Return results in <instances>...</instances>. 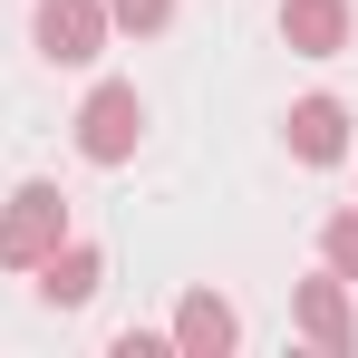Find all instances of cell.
Instances as JSON below:
<instances>
[{
    "instance_id": "1",
    "label": "cell",
    "mask_w": 358,
    "mask_h": 358,
    "mask_svg": "<svg viewBox=\"0 0 358 358\" xmlns=\"http://www.w3.org/2000/svg\"><path fill=\"white\" fill-rule=\"evenodd\" d=\"M59 242H68V194L59 184H20L10 213H0V262H10V271H39Z\"/></svg>"
},
{
    "instance_id": "2",
    "label": "cell",
    "mask_w": 358,
    "mask_h": 358,
    "mask_svg": "<svg viewBox=\"0 0 358 358\" xmlns=\"http://www.w3.org/2000/svg\"><path fill=\"white\" fill-rule=\"evenodd\" d=\"M136 136H145V97L107 78V87L78 107V145H87V165H126V155H136Z\"/></svg>"
},
{
    "instance_id": "3",
    "label": "cell",
    "mask_w": 358,
    "mask_h": 358,
    "mask_svg": "<svg viewBox=\"0 0 358 358\" xmlns=\"http://www.w3.org/2000/svg\"><path fill=\"white\" fill-rule=\"evenodd\" d=\"M39 49L59 68H87L107 49V10H97V0H39Z\"/></svg>"
},
{
    "instance_id": "4",
    "label": "cell",
    "mask_w": 358,
    "mask_h": 358,
    "mask_svg": "<svg viewBox=\"0 0 358 358\" xmlns=\"http://www.w3.org/2000/svg\"><path fill=\"white\" fill-rule=\"evenodd\" d=\"M291 155L300 165H339L349 155V107L339 97H300L291 107Z\"/></svg>"
},
{
    "instance_id": "5",
    "label": "cell",
    "mask_w": 358,
    "mask_h": 358,
    "mask_svg": "<svg viewBox=\"0 0 358 358\" xmlns=\"http://www.w3.org/2000/svg\"><path fill=\"white\" fill-rule=\"evenodd\" d=\"M281 39H291L300 59L349 49V0H281Z\"/></svg>"
},
{
    "instance_id": "6",
    "label": "cell",
    "mask_w": 358,
    "mask_h": 358,
    "mask_svg": "<svg viewBox=\"0 0 358 358\" xmlns=\"http://www.w3.org/2000/svg\"><path fill=\"white\" fill-rule=\"evenodd\" d=\"M242 339V320H233V300H213V291H194L175 310V349H194V358H223Z\"/></svg>"
},
{
    "instance_id": "7",
    "label": "cell",
    "mask_w": 358,
    "mask_h": 358,
    "mask_svg": "<svg viewBox=\"0 0 358 358\" xmlns=\"http://www.w3.org/2000/svg\"><path fill=\"white\" fill-rule=\"evenodd\" d=\"M300 329H310V339H320V349H339L349 358V281H339V271H329V281H300Z\"/></svg>"
},
{
    "instance_id": "8",
    "label": "cell",
    "mask_w": 358,
    "mask_h": 358,
    "mask_svg": "<svg viewBox=\"0 0 358 358\" xmlns=\"http://www.w3.org/2000/svg\"><path fill=\"white\" fill-rule=\"evenodd\" d=\"M97 271H107V262H97V252H87V242H59V252H49V262H39V291L59 300V310H78V300L97 291Z\"/></svg>"
},
{
    "instance_id": "9",
    "label": "cell",
    "mask_w": 358,
    "mask_h": 358,
    "mask_svg": "<svg viewBox=\"0 0 358 358\" xmlns=\"http://www.w3.org/2000/svg\"><path fill=\"white\" fill-rule=\"evenodd\" d=\"M329 271H339V281H358V213H329Z\"/></svg>"
},
{
    "instance_id": "10",
    "label": "cell",
    "mask_w": 358,
    "mask_h": 358,
    "mask_svg": "<svg viewBox=\"0 0 358 358\" xmlns=\"http://www.w3.org/2000/svg\"><path fill=\"white\" fill-rule=\"evenodd\" d=\"M107 20H126V29L145 39V29H165V20H175V0H107Z\"/></svg>"
}]
</instances>
